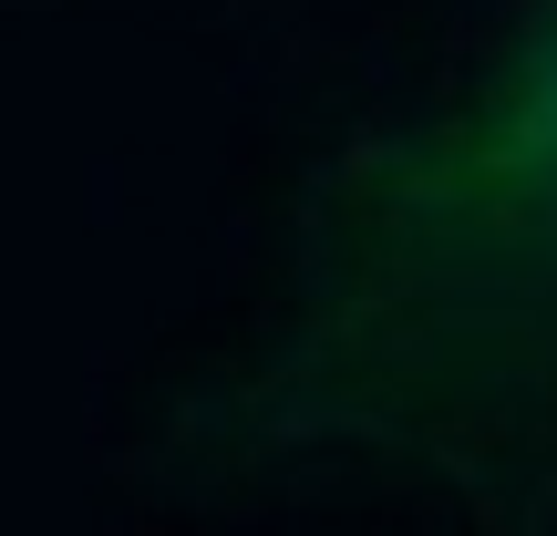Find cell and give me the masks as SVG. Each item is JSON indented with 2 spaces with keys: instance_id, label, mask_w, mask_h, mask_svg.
Masks as SVG:
<instances>
[{
  "instance_id": "cell-1",
  "label": "cell",
  "mask_w": 557,
  "mask_h": 536,
  "mask_svg": "<svg viewBox=\"0 0 557 536\" xmlns=\"http://www.w3.org/2000/svg\"><path fill=\"white\" fill-rule=\"evenodd\" d=\"M124 475L165 506L557 526V0H506L289 186Z\"/></svg>"
}]
</instances>
